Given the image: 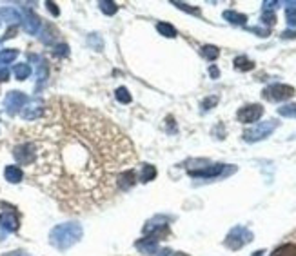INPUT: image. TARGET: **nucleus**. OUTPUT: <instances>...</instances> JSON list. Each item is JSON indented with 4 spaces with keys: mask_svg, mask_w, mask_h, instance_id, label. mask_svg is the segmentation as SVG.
I'll return each instance as SVG.
<instances>
[{
    "mask_svg": "<svg viewBox=\"0 0 296 256\" xmlns=\"http://www.w3.org/2000/svg\"><path fill=\"white\" fill-rule=\"evenodd\" d=\"M282 37H284V38H294L296 37V31H284V35H282Z\"/></svg>",
    "mask_w": 296,
    "mask_h": 256,
    "instance_id": "nucleus-35",
    "label": "nucleus"
},
{
    "mask_svg": "<svg viewBox=\"0 0 296 256\" xmlns=\"http://www.w3.org/2000/svg\"><path fill=\"white\" fill-rule=\"evenodd\" d=\"M263 6H265V8H263V13H262V22L265 25H273L276 22V15L271 11V8L267 4H263Z\"/></svg>",
    "mask_w": 296,
    "mask_h": 256,
    "instance_id": "nucleus-19",
    "label": "nucleus"
},
{
    "mask_svg": "<svg viewBox=\"0 0 296 256\" xmlns=\"http://www.w3.org/2000/svg\"><path fill=\"white\" fill-rule=\"evenodd\" d=\"M17 57H18L17 49H4L2 53H0V64H9V62H13Z\"/></svg>",
    "mask_w": 296,
    "mask_h": 256,
    "instance_id": "nucleus-21",
    "label": "nucleus"
},
{
    "mask_svg": "<svg viewBox=\"0 0 296 256\" xmlns=\"http://www.w3.org/2000/svg\"><path fill=\"white\" fill-rule=\"evenodd\" d=\"M0 15L4 18H11V20H20V15L13 9H0Z\"/></svg>",
    "mask_w": 296,
    "mask_h": 256,
    "instance_id": "nucleus-27",
    "label": "nucleus"
},
{
    "mask_svg": "<svg viewBox=\"0 0 296 256\" xmlns=\"http://www.w3.org/2000/svg\"><path fill=\"white\" fill-rule=\"evenodd\" d=\"M40 118L17 135L13 157L66 209L100 207L137 182L133 142L100 111L51 98Z\"/></svg>",
    "mask_w": 296,
    "mask_h": 256,
    "instance_id": "nucleus-1",
    "label": "nucleus"
},
{
    "mask_svg": "<svg viewBox=\"0 0 296 256\" xmlns=\"http://www.w3.org/2000/svg\"><path fill=\"white\" fill-rule=\"evenodd\" d=\"M100 9L105 13V15H113V13H117V4H113V2H100Z\"/></svg>",
    "mask_w": 296,
    "mask_h": 256,
    "instance_id": "nucleus-26",
    "label": "nucleus"
},
{
    "mask_svg": "<svg viewBox=\"0 0 296 256\" xmlns=\"http://www.w3.org/2000/svg\"><path fill=\"white\" fill-rule=\"evenodd\" d=\"M269 256H296V244L294 242H285L278 245Z\"/></svg>",
    "mask_w": 296,
    "mask_h": 256,
    "instance_id": "nucleus-13",
    "label": "nucleus"
},
{
    "mask_svg": "<svg viewBox=\"0 0 296 256\" xmlns=\"http://www.w3.org/2000/svg\"><path fill=\"white\" fill-rule=\"evenodd\" d=\"M156 29H158L164 37H169V38H175L176 37V29L173 28V25L166 24V22H160V24L156 25Z\"/></svg>",
    "mask_w": 296,
    "mask_h": 256,
    "instance_id": "nucleus-20",
    "label": "nucleus"
},
{
    "mask_svg": "<svg viewBox=\"0 0 296 256\" xmlns=\"http://www.w3.org/2000/svg\"><path fill=\"white\" fill-rule=\"evenodd\" d=\"M30 74H31V67L28 66V64H17V66H15V76H17L18 80H25Z\"/></svg>",
    "mask_w": 296,
    "mask_h": 256,
    "instance_id": "nucleus-18",
    "label": "nucleus"
},
{
    "mask_svg": "<svg viewBox=\"0 0 296 256\" xmlns=\"http://www.w3.org/2000/svg\"><path fill=\"white\" fill-rule=\"evenodd\" d=\"M278 113L282 116H287V118H296V104H287V106H282L278 109Z\"/></svg>",
    "mask_w": 296,
    "mask_h": 256,
    "instance_id": "nucleus-22",
    "label": "nucleus"
},
{
    "mask_svg": "<svg viewBox=\"0 0 296 256\" xmlns=\"http://www.w3.org/2000/svg\"><path fill=\"white\" fill-rule=\"evenodd\" d=\"M117 98H118V102H122V104H129L131 102V95H129V91H127L125 87H118L117 89Z\"/></svg>",
    "mask_w": 296,
    "mask_h": 256,
    "instance_id": "nucleus-25",
    "label": "nucleus"
},
{
    "mask_svg": "<svg viewBox=\"0 0 296 256\" xmlns=\"http://www.w3.org/2000/svg\"><path fill=\"white\" fill-rule=\"evenodd\" d=\"M38 28H40V18H38L35 13L25 11V15H24V29L25 31L33 35L38 31Z\"/></svg>",
    "mask_w": 296,
    "mask_h": 256,
    "instance_id": "nucleus-12",
    "label": "nucleus"
},
{
    "mask_svg": "<svg viewBox=\"0 0 296 256\" xmlns=\"http://www.w3.org/2000/svg\"><path fill=\"white\" fill-rule=\"evenodd\" d=\"M225 171V165L224 164H214V165H204L202 169H191L189 174L191 176H198V178H213L218 176Z\"/></svg>",
    "mask_w": 296,
    "mask_h": 256,
    "instance_id": "nucleus-7",
    "label": "nucleus"
},
{
    "mask_svg": "<svg viewBox=\"0 0 296 256\" xmlns=\"http://www.w3.org/2000/svg\"><path fill=\"white\" fill-rule=\"evenodd\" d=\"M47 8H49V11L53 13V15H59V9H57V4H53V2H47Z\"/></svg>",
    "mask_w": 296,
    "mask_h": 256,
    "instance_id": "nucleus-32",
    "label": "nucleus"
},
{
    "mask_svg": "<svg viewBox=\"0 0 296 256\" xmlns=\"http://www.w3.org/2000/svg\"><path fill=\"white\" fill-rule=\"evenodd\" d=\"M218 102V96H209V98H205L204 102H202V109H211V106H214V104Z\"/></svg>",
    "mask_w": 296,
    "mask_h": 256,
    "instance_id": "nucleus-28",
    "label": "nucleus"
},
{
    "mask_svg": "<svg viewBox=\"0 0 296 256\" xmlns=\"http://www.w3.org/2000/svg\"><path fill=\"white\" fill-rule=\"evenodd\" d=\"M285 15H287L289 25H296V2H291V4H287Z\"/></svg>",
    "mask_w": 296,
    "mask_h": 256,
    "instance_id": "nucleus-24",
    "label": "nucleus"
},
{
    "mask_svg": "<svg viewBox=\"0 0 296 256\" xmlns=\"http://www.w3.org/2000/svg\"><path fill=\"white\" fill-rule=\"evenodd\" d=\"M234 67H236L238 71H251V69H255V62L249 60L247 57H236L234 58Z\"/></svg>",
    "mask_w": 296,
    "mask_h": 256,
    "instance_id": "nucleus-16",
    "label": "nucleus"
},
{
    "mask_svg": "<svg viewBox=\"0 0 296 256\" xmlns=\"http://www.w3.org/2000/svg\"><path fill=\"white\" fill-rule=\"evenodd\" d=\"M18 216L15 213H4L0 215V227L8 229V231H17L18 229Z\"/></svg>",
    "mask_w": 296,
    "mask_h": 256,
    "instance_id": "nucleus-10",
    "label": "nucleus"
},
{
    "mask_svg": "<svg viewBox=\"0 0 296 256\" xmlns=\"http://www.w3.org/2000/svg\"><path fill=\"white\" fill-rule=\"evenodd\" d=\"M28 102L24 93L20 91H11L8 96H6V109L9 113H17L20 108H24V104Z\"/></svg>",
    "mask_w": 296,
    "mask_h": 256,
    "instance_id": "nucleus-8",
    "label": "nucleus"
},
{
    "mask_svg": "<svg viewBox=\"0 0 296 256\" xmlns=\"http://www.w3.org/2000/svg\"><path fill=\"white\" fill-rule=\"evenodd\" d=\"M4 174H6V180L11 184H18L22 180V176H24V173H22V169L18 165H8Z\"/></svg>",
    "mask_w": 296,
    "mask_h": 256,
    "instance_id": "nucleus-14",
    "label": "nucleus"
},
{
    "mask_svg": "<svg viewBox=\"0 0 296 256\" xmlns=\"http://www.w3.org/2000/svg\"><path fill=\"white\" fill-rule=\"evenodd\" d=\"M18 29L17 28H11V29H8V33H6V37L4 38H11V37H15V33H17Z\"/></svg>",
    "mask_w": 296,
    "mask_h": 256,
    "instance_id": "nucleus-34",
    "label": "nucleus"
},
{
    "mask_svg": "<svg viewBox=\"0 0 296 256\" xmlns=\"http://www.w3.org/2000/svg\"><path fill=\"white\" fill-rule=\"evenodd\" d=\"M202 55H204L207 60H214V58H218L220 51H218V47H214V46H204L202 47Z\"/></svg>",
    "mask_w": 296,
    "mask_h": 256,
    "instance_id": "nucleus-23",
    "label": "nucleus"
},
{
    "mask_svg": "<svg viewBox=\"0 0 296 256\" xmlns=\"http://www.w3.org/2000/svg\"><path fill=\"white\" fill-rule=\"evenodd\" d=\"M42 115H44V104H38V102L30 104V106L24 108V111H22V116H24L25 120H38Z\"/></svg>",
    "mask_w": 296,
    "mask_h": 256,
    "instance_id": "nucleus-9",
    "label": "nucleus"
},
{
    "mask_svg": "<svg viewBox=\"0 0 296 256\" xmlns=\"http://www.w3.org/2000/svg\"><path fill=\"white\" fill-rule=\"evenodd\" d=\"M209 73H211V76H213V79H218V76H220V71L217 69V67H211V69H209Z\"/></svg>",
    "mask_w": 296,
    "mask_h": 256,
    "instance_id": "nucleus-33",
    "label": "nucleus"
},
{
    "mask_svg": "<svg viewBox=\"0 0 296 256\" xmlns=\"http://www.w3.org/2000/svg\"><path fill=\"white\" fill-rule=\"evenodd\" d=\"M154 176H156V169H154L153 165L149 164H142L140 165V174H138V180L140 182H151V180H154Z\"/></svg>",
    "mask_w": 296,
    "mask_h": 256,
    "instance_id": "nucleus-15",
    "label": "nucleus"
},
{
    "mask_svg": "<svg viewBox=\"0 0 296 256\" xmlns=\"http://www.w3.org/2000/svg\"><path fill=\"white\" fill-rule=\"evenodd\" d=\"M251 240H253V233L249 231V229L246 227H234L233 231L227 235V238H225V245L229 249H233V251H238V249H242L246 244H249Z\"/></svg>",
    "mask_w": 296,
    "mask_h": 256,
    "instance_id": "nucleus-4",
    "label": "nucleus"
},
{
    "mask_svg": "<svg viewBox=\"0 0 296 256\" xmlns=\"http://www.w3.org/2000/svg\"><path fill=\"white\" fill-rule=\"evenodd\" d=\"M137 249L140 252H146V254H154V252L158 251V244H156V240L147 236V238H142L140 242H137Z\"/></svg>",
    "mask_w": 296,
    "mask_h": 256,
    "instance_id": "nucleus-11",
    "label": "nucleus"
},
{
    "mask_svg": "<svg viewBox=\"0 0 296 256\" xmlns=\"http://www.w3.org/2000/svg\"><path fill=\"white\" fill-rule=\"evenodd\" d=\"M276 125H278L276 120H267V122H262V124H256L255 127L247 129V131L244 133V140L246 142L263 140V138H267L273 131H275Z\"/></svg>",
    "mask_w": 296,
    "mask_h": 256,
    "instance_id": "nucleus-3",
    "label": "nucleus"
},
{
    "mask_svg": "<svg viewBox=\"0 0 296 256\" xmlns=\"http://www.w3.org/2000/svg\"><path fill=\"white\" fill-rule=\"evenodd\" d=\"M251 31H255V33H258L260 37H267L269 35V29H260V28H251Z\"/></svg>",
    "mask_w": 296,
    "mask_h": 256,
    "instance_id": "nucleus-31",
    "label": "nucleus"
},
{
    "mask_svg": "<svg viewBox=\"0 0 296 256\" xmlns=\"http://www.w3.org/2000/svg\"><path fill=\"white\" fill-rule=\"evenodd\" d=\"M224 18H225V20H229L231 24H236V25L246 24V20H247L246 15H240V13H236V11H225L224 13Z\"/></svg>",
    "mask_w": 296,
    "mask_h": 256,
    "instance_id": "nucleus-17",
    "label": "nucleus"
},
{
    "mask_svg": "<svg viewBox=\"0 0 296 256\" xmlns=\"http://www.w3.org/2000/svg\"><path fill=\"white\" fill-rule=\"evenodd\" d=\"M176 6H178V8H182V9H185V11L193 13V15H200V11H198V9H193V8H189V6H185V4H178V2H176Z\"/></svg>",
    "mask_w": 296,
    "mask_h": 256,
    "instance_id": "nucleus-30",
    "label": "nucleus"
},
{
    "mask_svg": "<svg viewBox=\"0 0 296 256\" xmlns=\"http://www.w3.org/2000/svg\"><path fill=\"white\" fill-rule=\"evenodd\" d=\"M8 79H9V69L4 64H0V82H6Z\"/></svg>",
    "mask_w": 296,
    "mask_h": 256,
    "instance_id": "nucleus-29",
    "label": "nucleus"
},
{
    "mask_svg": "<svg viewBox=\"0 0 296 256\" xmlns=\"http://www.w3.org/2000/svg\"><path fill=\"white\" fill-rule=\"evenodd\" d=\"M57 53H59V55H67V46H59V47H57Z\"/></svg>",
    "mask_w": 296,
    "mask_h": 256,
    "instance_id": "nucleus-36",
    "label": "nucleus"
},
{
    "mask_svg": "<svg viewBox=\"0 0 296 256\" xmlns=\"http://www.w3.org/2000/svg\"><path fill=\"white\" fill-rule=\"evenodd\" d=\"M262 115H263V108L260 104H249V106H246V108H242L236 113V118L242 124H253V122L262 118Z\"/></svg>",
    "mask_w": 296,
    "mask_h": 256,
    "instance_id": "nucleus-6",
    "label": "nucleus"
},
{
    "mask_svg": "<svg viewBox=\"0 0 296 256\" xmlns=\"http://www.w3.org/2000/svg\"><path fill=\"white\" fill-rule=\"evenodd\" d=\"M49 238L57 249H67L82 238V227L78 223H62L51 231Z\"/></svg>",
    "mask_w": 296,
    "mask_h": 256,
    "instance_id": "nucleus-2",
    "label": "nucleus"
},
{
    "mask_svg": "<svg viewBox=\"0 0 296 256\" xmlns=\"http://www.w3.org/2000/svg\"><path fill=\"white\" fill-rule=\"evenodd\" d=\"M292 95H294V87L285 86V84H273L262 91L263 98L271 100V102H282V100L291 98Z\"/></svg>",
    "mask_w": 296,
    "mask_h": 256,
    "instance_id": "nucleus-5",
    "label": "nucleus"
}]
</instances>
